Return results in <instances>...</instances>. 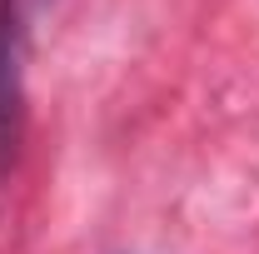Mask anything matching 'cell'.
Instances as JSON below:
<instances>
[{"label": "cell", "mask_w": 259, "mask_h": 254, "mask_svg": "<svg viewBox=\"0 0 259 254\" xmlns=\"http://www.w3.org/2000/svg\"><path fill=\"white\" fill-rule=\"evenodd\" d=\"M20 110V30H15V0H0V150L15 140Z\"/></svg>", "instance_id": "cell-1"}]
</instances>
